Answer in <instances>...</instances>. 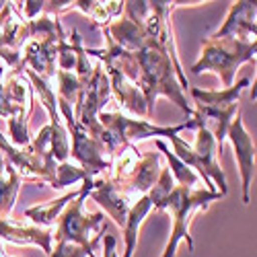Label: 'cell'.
I'll return each mask as SVG.
<instances>
[{
  "mask_svg": "<svg viewBox=\"0 0 257 257\" xmlns=\"http://www.w3.org/2000/svg\"><path fill=\"white\" fill-rule=\"evenodd\" d=\"M80 194V187L76 191H72V194H66L62 196L58 200H52L48 204H39V206H33V208H27L25 210V218L31 220V224H37V226H44V228H54L60 212L66 208V204L70 200H74L76 196Z\"/></svg>",
  "mask_w": 257,
  "mask_h": 257,
  "instance_id": "cell-16",
  "label": "cell"
},
{
  "mask_svg": "<svg viewBox=\"0 0 257 257\" xmlns=\"http://www.w3.org/2000/svg\"><path fill=\"white\" fill-rule=\"evenodd\" d=\"M95 185V179H84L80 185V194L70 200L60 212V216L54 224V241L56 243H70V245H78V247H89L93 245L95 237L105 228L103 220L105 214L93 212L87 214L84 212V200L89 198L91 189Z\"/></svg>",
  "mask_w": 257,
  "mask_h": 257,
  "instance_id": "cell-7",
  "label": "cell"
},
{
  "mask_svg": "<svg viewBox=\"0 0 257 257\" xmlns=\"http://www.w3.org/2000/svg\"><path fill=\"white\" fill-rule=\"evenodd\" d=\"M72 11H80L93 19L99 27H107L115 17L123 13V3H97V0H72Z\"/></svg>",
  "mask_w": 257,
  "mask_h": 257,
  "instance_id": "cell-17",
  "label": "cell"
},
{
  "mask_svg": "<svg viewBox=\"0 0 257 257\" xmlns=\"http://www.w3.org/2000/svg\"><path fill=\"white\" fill-rule=\"evenodd\" d=\"M7 171V165H5V157H3V153H0V175H3Z\"/></svg>",
  "mask_w": 257,
  "mask_h": 257,
  "instance_id": "cell-23",
  "label": "cell"
},
{
  "mask_svg": "<svg viewBox=\"0 0 257 257\" xmlns=\"http://www.w3.org/2000/svg\"><path fill=\"white\" fill-rule=\"evenodd\" d=\"M105 232H107V226L97 234L93 245H89V247H78V245H70V243H56V247H52L50 257H97V251L101 249Z\"/></svg>",
  "mask_w": 257,
  "mask_h": 257,
  "instance_id": "cell-21",
  "label": "cell"
},
{
  "mask_svg": "<svg viewBox=\"0 0 257 257\" xmlns=\"http://www.w3.org/2000/svg\"><path fill=\"white\" fill-rule=\"evenodd\" d=\"M33 87L23 70H7L0 82V117L13 119L17 115H31Z\"/></svg>",
  "mask_w": 257,
  "mask_h": 257,
  "instance_id": "cell-11",
  "label": "cell"
},
{
  "mask_svg": "<svg viewBox=\"0 0 257 257\" xmlns=\"http://www.w3.org/2000/svg\"><path fill=\"white\" fill-rule=\"evenodd\" d=\"M249 78H243L239 80L237 84H232L228 89H222V91H206V89H200V87H191L189 93L194 97V103L198 107H212V109H226V107H234L243 93L245 87H249Z\"/></svg>",
  "mask_w": 257,
  "mask_h": 257,
  "instance_id": "cell-15",
  "label": "cell"
},
{
  "mask_svg": "<svg viewBox=\"0 0 257 257\" xmlns=\"http://www.w3.org/2000/svg\"><path fill=\"white\" fill-rule=\"evenodd\" d=\"M58 97V95H56ZM58 109H60V115H62V121H64V127L66 132L70 134L72 138V148H70V155L72 159L76 161V165L80 169H84L89 173V177L93 179L97 173H101L103 169H111L113 165V155L109 153L101 140L93 138L84 127L78 123V119L74 117L72 113V107L58 99Z\"/></svg>",
  "mask_w": 257,
  "mask_h": 257,
  "instance_id": "cell-9",
  "label": "cell"
},
{
  "mask_svg": "<svg viewBox=\"0 0 257 257\" xmlns=\"http://www.w3.org/2000/svg\"><path fill=\"white\" fill-rule=\"evenodd\" d=\"M21 185H23V181L17 175V171L7 165V175H0V216H11L13 214Z\"/></svg>",
  "mask_w": 257,
  "mask_h": 257,
  "instance_id": "cell-19",
  "label": "cell"
},
{
  "mask_svg": "<svg viewBox=\"0 0 257 257\" xmlns=\"http://www.w3.org/2000/svg\"><path fill=\"white\" fill-rule=\"evenodd\" d=\"M255 15H257V7L255 3L249 0H241V3H232L226 15V21L222 23V27L210 35V37H224V39H237V41H255V33H257V25H255Z\"/></svg>",
  "mask_w": 257,
  "mask_h": 257,
  "instance_id": "cell-14",
  "label": "cell"
},
{
  "mask_svg": "<svg viewBox=\"0 0 257 257\" xmlns=\"http://www.w3.org/2000/svg\"><path fill=\"white\" fill-rule=\"evenodd\" d=\"M255 52H257V41H237V39H224V37H206L202 44V56L200 60L191 66L194 74L202 72H214L224 84V89L232 87L234 74L239 66L247 62L255 64Z\"/></svg>",
  "mask_w": 257,
  "mask_h": 257,
  "instance_id": "cell-5",
  "label": "cell"
},
{
  "mask_svg": "<svg viewBox=\"0 0 257 257\" xmlns=\"http://www.w3.org/2000/svg\"><path fill=\"white\" fill-rule=\"evenodd\" d=\"M0 257H9V255H5V251H3V243H0Z\"/></svg>",
  "mask_w": 257,
  "mask_h": 257,
  "instance_id": "cell-25",
  "label": "cell"
},
{
  "mask_svg": "<svg viewBox=\"0 0 257 257\" xmlns=\"http://www.w3.org/2000/svg\"><path fill=\"white\" fill-rule=\"evenodd\" d=\"M103 243H105V249H103V257H119V255H117V239H115V234L105 232Z\"/></svg>",
  "mask_w": 257,
  "mask_h": 257,
  "instance_id": "cell-22",
  "label": "cell"
},
{
  "mask_svg": "<svg viewBox=\"0 0 257 257\" xmlns=\"http://www.w3.org/2000/svg\"><path fill=\"white\" fill-rule=\"evenodd\" d=\"M109 99H111L109 78H107L101 62H99L95 66V70H93L91 80H89V87H87V93H84V99H82V105H80V111H78L76 119L93 138L101 140L103 144H105V132L99 125V113L105 111V105Z\"/></svg>",
  "mask_w": 257,
  "mask_h": 257,
  "instance_id": "cell-10",
  "label": "cell"
},
{
  "mask_svg": "<svg viewBox=\"0 0 257 257\" xmlns=\"http://www.w3.org/2000/svg\"><path fill=\"white\" fill-rule=\"evenodd\" d=\"M138 62V89L142 91L144 103H146V117L151 119L155 111V103L159 97L171 99L185 115H194V107L185 99V91L175 76L173 64L169 56L161 48H146L134 54Z\"/></svg>",
  "mask_w": 257,
  "mask_h": 257,
  "instance_id": "cell-3",
  "label": "cell"
},
{
  "mask_svg": "<svg viewBox=\"0 0 257 257\" xmlns=\"http://www.w3.org/2000/svg\"><path fill=\"white\" fill-rule=\"evenodd\" d=\"M99 125L105 132V146L109 148L111 155L125 148L127 144H134L136 140L161 138V136L171 138L181 134L183 130H196L198 127L194 119H187L177 125H155L148 119H132L121 111H101Z\"/></svg>",
  "mask_w": 257,
  "mask_h": 257,
  "instance_id": "cell-4",
  "label": "cell"
},
{
  "mask_svg": "<svg viewBox=\"0 0 257 257\" xmlns=\"http://www.w3.org/2000/svg\"><path fill=\"white\" fill-rule=\"evenodd\" d=\"M222 196L218 191H208V189H198V187H181L175 185L173 191L165 200L163 210H169L173 216V228H171L169 243L163 251V257H175V251L181 241H187V251H194V239L189 234V222L191 214L198 210H206L212 202L220 200Z\"/></svg>",
  "mask_w": 257,
  "mask_h": 257,
  "instance_id": "cell-8",
  "label": "cell"
},
{
  "mask_svg": "<svg viewBox=\"0 0 257 257\" xmlns=\"http://www.w3.org/2000/svg\"><path fill=\"white\" fill-rule=\"evenodd\" d=\"M161 153H146L130 173L97 179L89 198H93L117 226H123L130 208L153 189L161 175Z\"/></svg>",
  "mask_w": 257,
  "mask_h": 257,
  "instance_id": "cell-2",
  "label": "cell"
},
{
  "mask_svg": "<svg viewBox=\"0 0 257 257\" xmlns=\"http://www.w3.org/2000/svg\"><path fill=\"white\" fill-rule=\"evenodd\" d=\"M56 80H58V91H56L58 99L66 101L72 107L74 117H78L80 105H82V99H84L89 84L80 82L74 72H64V70H56Z\"/></svg>",
  "mask_w": 257,
  "mask_h": 257,
  "instance_id": "cell-18",
  "label": "cell"
},
{
  "mask_svg": "<svg viewBox=\"0 0 257 257\" xmlns=\"http://www.w3.org/2000/svg\"><path fill=\"white\" fill-rule=\"evenodd\" d=\"M155 144H157L159 151L167 157V161H169V171H171V175H173V181H175L177 185H181V187H194V185H198V175H196L185 163H181L173 153H171V148H169L161 138H157Z\"/></svg>",
  "mask_w": 257,
  "mask_h": 257,
  "instance_id": "cell-20",
  "label": "cell"
},
{
  "mask_svg": "<svg viewBox=\"0 0 257 257\" xmlns=\"http://www.w3.org/2000/svg\"><path fill=\"white\" fill-rule=\"evenodd\" d=\"M0 239L15 245H35L50 257L54 247V228L23 222L19 218H13L11 214V216H0Z\"/></svg>",
  "mask_w": 257,
  "mask_h": 257,
  "instance_id": "cell-13",
  "label": "cell"
},
{
  "mask_svg": "<svg viewBox=\"0 0 257 257\" xmlns=\"http://www.w3.org/2000/svg\"><path fill=\"white\" fill-rule=\"evenodd\" d=\"M196 144L191 146L187 144L179 134L177 136H171V144H173V155L185 163L191 171H198L200 177L204 179V189L208 191H216L214 185H218V194L224 198L226 196V177H224V171L218 163V146L214 142L212 134L206 130L204 125L196 127Z\"/></svg>",
  "mask_w": 257,
  "mask_h": 257,
  "instance_id": "cell-6",
  "label": "cell"
},
{
  "mask_svg": "<svg viewBox=\"0 0 257 257\" xmlns=\"http://www.w3.org/2000/svg\"><path fill=\"white\" fill-rule=\"evenodd\" d=\"M226 138L230 140V144L234 148V159L239 163L241 181H243V204H249L251 202V183H253V173H255V140L247 132L241 111H237V115L232 117Z\"/></svg>",
  "mask_w": 257,
  "mask_h": 257,
  "instance_id": "cell-12",
  "label": "cell"
},
{
  "mask_svg": "<svg viewBox=\"0 0 257 257\" xmlns=\"http://www.w3.org/2000/svg\"><path fill=\"white\" fill-rule=\"evenodd\" d=\"M5 72H7V70H5V64L0 62V82H3V78H5Z\"/></svg>",
  "mask_w": 257,
  "mask_h": 257,
  "instance_id": "cell-24",
  "label": "cell"
},
{
  "mask_svg": "<svg viewBox=\"0 0 257 257\" xmlns=\"http://www.w3.org/2000/svg\"><path fill=\"white\" fill-rule=\"evenodd\" d=\"M0 153L5 165L13 167L23 183H48L54 189H64L89 179V173L76 163H58L50 151V125H44L33 136L31 144L17 148L0 132Z\"/></svg>",
  "mask_w": 257,
  "mask_h": 257,
  "instance_id": "cell-1",
  "label": "cell"
}]
</instances>
